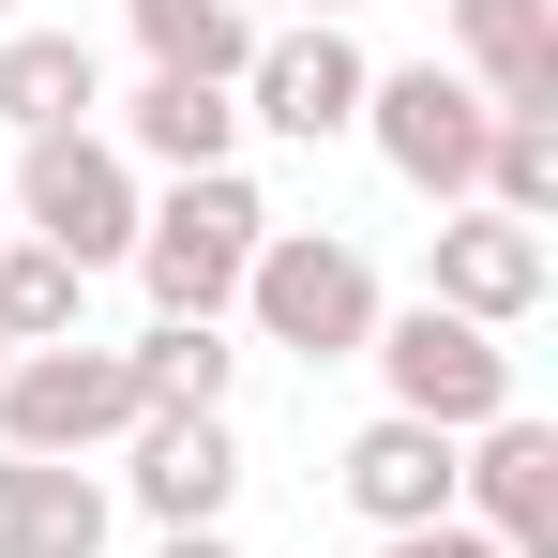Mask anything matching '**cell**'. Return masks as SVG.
<instances>
[{
  "mask_svg": "<svg viewBox=\"0 0 558 558\" xmlns=\"http://www.w3.org/2000/svg\"><path fill=\"white\" fill-rule=\"evenodd\" d=\"M272 227H287V211L242 182V167H196V182H167L151 211H136V257H121V272L151 287V317H227Z\"/></svg>",
  "mask_w": 558,
  "mask_h": 558,
  "instance_id": "obj_1",
  "label": "cell"
},
{
  "mask_svg": "<svg viewBox=\"0 0 558 558\" xmlns=\"http://www.w3.org/2000/svg\"><path fill=\"white\" fill-rule=\"evenodd\" d=\"M0 211H15V242H46V257H76V272H121V257H136L151 182L106 151V121H76V136H15Z\"/></svg>",
  "mask_w": 558,
  "mask_h": 558,
  "instance_id": "obj_2",
  "label": "cell"
},
{
  "mask_svg": "<svg viewBox=\"0 0 558 558\" xmlns=\"http://www.w3.org/2000/svg\"><path fill=\"white\" fill-rule=\"evenodd\" d=\"M227 317H257V348H287V363H363V332H377V257L348 242V227H272Z\"/></svg>",
  "mask_w": 558,
  "mask_h": 558,
  "instance_id": "obj_3",
  "label": "cell"
},
{
  "mask_svg": "<svg viewBox=\"0 0 558 558\" xmlns=\"http://www.w3.org/2000/svg\"><path fill=\"white\" fill-rule=\"evenodd\" d=\"M363 363H377V392H392L408 423H438V438H483V423L513 408V348L468 332V317H438V302H377Z\"/></svg>",
  "mask_w": 558,
  "mask_h": 558,
  "instance_id": "obj_4",
  "label": "cell"
},
{
  "mask_svg": "<svg viewBox=\"0 0 558 558\" xmlns=\"http://www.w3.org/2000/svg\"><path fill=\"white\" fill-rule=\"evenodd\" d=\"M106 438H136V363L121 348H15L0 363V453H31V468H92Z\"/></svg>",
  "mask_w": 558,
  "mask_h": 558,
  "instance_id": "obj_5",
  "label": "cell"
},
{
  "mask_svg": "<svg viewBox=\"0 0 558 558\" xmlns=\"http://www.w3.org/2000/svg\"><path fill=\"white\" fill-rule=\"evenodd\" d=\"M363 136H377V167H392L408 196L468 211V196H483V136H498V106L468 92L453 61H392V76H363Z\"/></svg>",
  "mask_w": 558,
  "mask_h": 558,
  "instance_id": "obj_6",
  "label": "cell"
},
{
  "mask_svg": "<svg viewBox=\"0 0 558 558\" xmlns=\"http://www.w3.org/2000/svg\"><path fill=\"white\" fill-rule=\"evenodd\" d=\"M363 46H348V15H302V31H257V61H242V121L287 136V151H332V136H363Z\"/></svg>",
  "mask_w": 558,
  "mask_h": 558,
  "instance_id": "obj_7",
  "label": "cell"
},
{
  "mask_svg": "<svg viewBox=\"0 0 558 558\" xmlns=\"http://www.w3.org/2000/svg\"><path fill=\"white\" fill-rule=\"evenodd\" d=\"M544 287H558V242H544V227H513V211H483V196L423 227V302H438V317H468V332L544 317Z\"/></svg>",
  "mask_w": 558,
  "mask_h": 558,
  "instance_id": "obj_8",
  "label": "cell"
},
{
  "mask_svg": "<svg viewBox=\"0 0 558 558\" xmlns=\"http://www.w3.org/2000/svg\"><path fill=\"white\" fill-rule=\"evenodd\" d=\"M453 513L498 558H558V423L498 408L483 438H453Z\"/></svg>",
  "mask_w": 558,
  "mask_h": 558,
  "instance_id": "obj_9",
  "label": "cell"
},
{
  "mask_svg": "<svg viewBox=\"0 0 558 558\" xmlns=\"http://www.w3.org/2000/svg\"><path fill=\"white\" fill-rule=\"evenodd\" d=\"M121 453H136L121 483H136L151 529H227V498H242V438H227V408H136Z\"/></svg>",
  "mask_w": 558,
  "mask_h": 558,
  "instance_id": "obj_10",
  "label": "cell"
},
{
  "mask_svg": "<svg viewBox=\"0 0 558 558\" xmlns=\"http://www.w3.org/2000/svg\"><path fill=\"white\" fill-rule=\"evenodd\" d=\"M438 31L498 121H558V0H438Z\"/></svg>",
  "mask_w": 558,
  "mask_h": 558,
  "instance_id": "obj_11",
  "label": "cell"
},
{
  "mask_svg": "<svg viewBox=\"0 0 558 558\" xmlns=\"http://www.w3.org/2000/svg\"><path fill=\"white\" fill-rule=\"evenodd\" d=\"M332 498L363 513L377 544H392V529H438V513H453V438H438V423H408V408H377L363 438L332 453Z\"/></svg>",
  "mask_w": 558,
  "mask_h": 558,
  "instance_id": "obj_12",
  "label": "cell"
},
{
  "mask_svg": "<svg viewBox=\"0 0 558 558\" xmlns=\"http://www.w3.org/2000/svg\"><path fill=\"white\" fill-rule=\"evenodd\" d=\"M106 151L151 182H196V167H242V92H211V76H136L121 92V121H106Z\"/></svg>",
  "mask_w": 558,
  "mask_h": 558,
  "instance_id": "obj_13",
  "label": "cell"
},
{
  "mask_svg": "<svg viewBox=\"0 0 558 558\" xmlns=\"http://www.w3.org/2000/svg\"><path fill=\"white\" fill-rule=\"evenodd\" d=\"M92 106H106V61L76 31H0V121L15 136H76Z\"/></svg>",
  "mask_w": 558,
  "mask_h": 558,
  "instance_id": "obj_14",
  "label": "cell"
},
{
  "mask_svg": "<svg viewBox=\"0 0 558 558\" xmlns=\"http://www.w3.org/2000/svg\"><path fill=\"white\" fill-rule=\"evenodd\" d=\"M121 31H136L151 76H211V92H242V61H257V15L242 0H121Z\"/></svg>",
  "mask_w": 558,
  "mask_h": 558,
  "instance_id": "obj_15",
  "label": "cell"
},
{
  "mask_svg": "<svg viewBox=\"0 0 558 558\" xmlns=\"http://www.w3.org/2000/svg\"><path fill=\"white\" fill-rule=\"evenodd\" d=\"M106 529H121V498L92 468H31L15 453V558H106Z\"/></svg>",
  "mask_w": 558,
  "mask_h": 558,
  "instance_id": "obj_16",
  "label": "cell"
},
{
  "mask_svg": "<svg viewBox=\"0 0 558 558\" xmlns=\"http://www.w3.org/2000/svg\"><path fill=\"white\" fill-rule=\"evenodd\" d=\"M121 363H136V408H227L242 348H227V317H151Z\"/></svg>",
  "mask_w": 558,
  "mask_h": 558,
  "instance_id": "obj_17",
  "label": "cell"
},
{
  "mask_svg": "<svg viewBox=\"0 0 558 558\" xmlns=\"http://www.w3.org/2000/svg\"><path fill=\"white\" fill-rule=\"evenodd\" d=\"M76 317H92V272L76 257L0 242V348H76Z\"/></svg>",
  "mask_w": 558,
  "mask_h": 558,
  "instance_id": "obj_18",
  "label": "cell"
},
{
  "mask_svg": "<svg viewBox=\"0 0 558 558\" xmlns=\"http://www.w3.org/2000/svg\"><path fill=\"white\" fill-rule=\"evenodd\" d=\"M483 211L558 227V121H498V136H483Z\"/></svg>",
  "mask_w": 558,
  "mask_h": 558,
  "instance_id": "obj_19",
  "label": "cell"
},
{
  "mask_svg": "<svg viewBox=\"0 0 558 558\" xmlns=\"http://www.w3.org/2000/svg\"><path fill=\"white\" fill-rule=\"evenodd\" d=\"M377 558H498V544H483L468 513H438V529H392V544H377Z\"/></svg>",
  "mask_w": 558,
  "mask_h": 558,
  "instance_id": "obj_20",
  "label": "cell"
},
{
  "mask_svg": "<svg viewBox=\"0 0 558 558\" xmlns=\"http://www.w3.org/2000/svg\"><path fill=\"white\" fill-rule=\"evenodd\" d=\"M151 558H242V544H227V529H167Z\"/></svg>",
  "mask_w": 558,
  "mask_h": 558,
  "instance_id": "obj_21",
  "label": "cell"
},
{
  "mask_svg": "<svg viewBox=\"0 0 558 558\" xmlns=\"http://www.w3.org/2000/svg\"><path fill=\"white\" fill-rule=\"evenodd\" d=\"M0 558H15V453H0Z\"/></svg>",
  "mask_w": 558,
  "mask_h": 558,
  "instance_id": "obj_22",
  "label": "cell"
},
{
  "mask_svg": "<svg viewBox=\"0 0 558 558\" xmlns=\"http://www.w3.org/2000/svg\"><path fill=\"white\" fill-rule=\"evenodd\" d=\"M302 15H348V0H302Z\"/></svg>",
  "mask_w": 558,
  "mask_h": 558,
  "instance_id": "obj_23",
  "label": "cell"
},
{
  "mask_svg": "<svg viewBox=\"0 0 558 558\" xmlns=\"http://www.w3.org/2000/svg\"><path fill=\"white\" fill-rule=\"evenodd\" d=\"M0 31H15V0H0Z\"/></svg>",
  "mask_w": 558,
  "mask_h": 558,
  "instance_id": "obj_24",
  "label": "cell"
},
{
  "mask_svg": "<svg viewBox=\"0 0 558 558\" xmlns=\"http://www.w3.org/2000/svg\"><path fill=\"white\" fill-rule=\"evenodd\" d=\"M0 242H15V211H0Z\"/></svg>",
  "mask_w": 558,
  "mask_h": 558,
  "instance_id": "obj_25",
  "label": "cell"
},
{
  "mask_svg": "<svg viewBox=\"0 0 558 558\" xmlns=\"http://www.w3.org/2000/svg\"><path fill=\"white\" fill-rule=\"evenodd\" d=\"M0 363H15V348H0Z\"/></svg>",
  "mask_w": 558,
  "mask_h": 558,
  "instance_id": "obj_26",
  "label": "cell"
}]
</instances>
